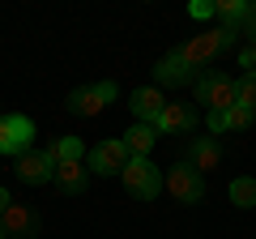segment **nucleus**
Returning a JSON list of instances; mask_svg holds the SVG:
<instances>
[{
	"instance_id": "1",
	"label": "nucleus",
	"mask_w": 256,
	"mask_h": 239,
	"mask_svg": "<svg viewBox=\"0 0 256 239\" xmlns=\"http://www.w3.org/2000/svg\"><path fill=\"white\" fill-rule=\"evenodd\" d=\"M162 188H166L180 205H201V201H205V175L196 171L188 158H184V162H175V166H166Z\"/></svg>"
},
{
	"instance_id": "2",
	"label": "nucleus",
	"mask_w": 256,
	"mask_h": 239,
	"mask_svg": "<svg viewBox=\"0 0 256 239\" xmlns=\"http://www.w3.org/2000/svg\"><path fill=\"white\" fill-rule=\"evenodd\" d=\"M239 34H230V30L214 26V30H201V34H192L188 43H180V56L188 60L192 68L196 64H210V60H218L222 52H230V43H235Z\"/></svg>"
},
{
	"instance_id": "3",
	"label": "nucleus",
	"mask_w": 256,
	"mask_h": 239,
	"mask_svg": "<svg viewBox=\"0 0 256 239\" xmlns=\"http://www.w3.org/2000/svg\"><path fill=\"white\" fill-rule=\"evenodd\" d=\"M120 180H124L128 196H137V201H154V196L162 192V171H158L150 158H128V166L120 171Z\"/></svg>"
},
{
	"instance_id": "4",
	"label": "nucleus",
	"mask_w": 256,
	"mask_h": 239,
	"mask_svg": "<svg viewBox=\"0 0 256 239\" xmlns=\"http://www.w3.org/2000/svg\"><path fill=\"white\" fill-rule=\"evenodd\" d=\"M196 102H205V111H230L235 107V82L218 68L196 77Z\"/></svg>"
},
{
	"instance_id": "5",
	"label": "nucleus",
	"mask_w": 256,
	"mask_h": 239,
	"mask_svg": "<svg viewBox=\"0 0 256 239\" xmlns=\"http://www.w3.org/2000/svg\"><path fill=\"white\" fill-rule=\"evenodd\" d=\"M86 166H90L94 175H120V171L128 166V146H124V137L98 141V146L86 154Z\"/></svg>"
},
{
	"instance_id": "6",
	"label": "nucleus",
	"mask_w": 256,
	"mask_h": 239,
	"mask_svg": "<svg viewBox=\"0 0 256 239\" xmlns=\"http://www.w3.org/2000/svg\"><path fill=\"white\" fill-rule=\"evenodd\" d=\"M120 94L116 82H94V86H77L73 94H68V111L73 116H98L102 107H107L111 98Z\"/></svg>"
},
{
	"instance_id": "7",
	"label": "nucleus",
	"mask_w": 256,
	"mask_h": 239,
	"mask_svg": "<svg viewBox=\"0 0 256 239\" xmlns=\"http://www.w3.org/2000/svg\"><path fill=\"white\" fill-rule=\"evenodd\" d=\"M30 141H34V124L26 116H4L0 120V154L22 158V154H30Z\"/></svg>"
},
{
	"instance_id": "8",
	"label": "nucleus",
	"mask_w": 256,
	"mask_h": 239,
	"mask_svg": "<svg viewBox=\"0 0 256 239\" xmlns=\"http://www.w3.org/2000/svg\"><path fill=\"white\" fill-rule=\"evenodd\" d=\"M154 77H158V90H162V86L180 90V86H192V82H196V68H192L188 60L180 56V47H175V52H166L162 60L154 64Z\"/></svg>"
},
{
	"instance_id": "9",
	"label": "nucleus",
	"mask_w": 256,
	"mask_h": 239,
	"mask_svg": "<svg viewBox=\"0 0 256 239\" xmlns=\"http://www.w3.org/2000/svg\"><path fill=\"white\" fill-rule=\"evenodd\" d=\"M196 128V111L188 102H166L162 116L154 120V132L158 137H180V132H192Z\"/></svg>"
},
{
	"instance_id": "10",
	"label": "nucleus",
	"mask_w": 256,
	"mask_h": 239,
	"mask_svg": "<svg viewBox=\"0 0 256 239\" xmlns=\"http://www.w3.org/2000/svg\"><path fill=\"white\" fill-rule=\"evenodd\" d=\"M52 184L60 188V192H68V196H82V192H86V184H90V166H86V158H68V162H56Z\"/></svg>"
},
{
	"instance_id": "11",
	"label": "nucleus",
	"mask_w": 256,
	"mask_h": 239,
	"mask_svg": "<svg viewBox=\"0 0 256 239\" xmlns=\"http://www.w3.org/2000/svg\"><path fill=\"white\" fill-rule=\"evenodd\" d=\"M0 222H4V239H34L38 235V214L18 205V201L0 214Z\"/></svg>"
},
{
	"instance_id": "12",
	"label": "nucleus",
	"mask_w": 256,
	"mask_h": 239,
	"mask_svg": "<svg viewBox=\"0 0 256 239\" xmlns=\"http://www.w3.org/2000/svg\"><path fill=\"white\" fill-rule=\"evenodd\" d=\"M128 107H132V116H137V124H154V120L162 116L166 98H162V90H158V86H141V90L128 94Z\"/></svg>"
},
{
	"instance_id": "13",
	"label": "nucleus",
	"mask_w": 256,
	"mask_h": 239,
	"mask_svg": "<svg viewBox=\"0 0 256 239\" xmlns=\"http://www.w3.org/2000/svg\"><path fill=\"white\" fill-rule=\"evenodd\" d=\"M13 175H18L22 184H52V175H56V166H52V158L47 154H22L18 162H13Z\"/></svg>"
},
{
	"instance_id": "14",
	"label": "nucleus",
	"mask_w": 256,
	"mask_h": 239,
	"mask_svg": "<svg viewBox=\"0 0 256 239\" xmlns=\"http://www.w3.org/2000/svg\"><path fill=\"white\" fill-rule=\"evenodd\" d=\"M188 162L196 166L201 175L214 171V166L222 162V146H218V137H196V141L188 146Z\"/></svg>"
},
{
	"instance_id": "15",
	"label": "nucleus",
	"mask_w": 256,
	"mask_h": 239,
	"mask_svg": "<svg viewBox=\"0 0 256 239\" xmlns=\"http://www.w3.org/2000/svg\"><path fill=\"white\" fill-rule=\"evenodd\" d=\"M214 18L222 22V30H230V34H244L248 0H214Z\"/></svg>"
},
{
	"instance_id": "16",
	"label": "nucleus",
	"mask_w": 256,
	"mask_h": 239,
	"mask_svg": "<svg viewBox=\"0 0 256 239\" xmlns=\"http://www.w3.org/2000/svg\"><path fill=\"white\" fill-rule=\"evenodd\" d=\"M154 141H158L154 124H132V128H128V137H124V146H128V158H150Z\"/></svg>"
},
{
	"instance_id": "17",
	"label": "nucleus",
	"mask_w": 256,
	"mask_h": 239,
	"mask_svg": "<svg viewBox=\"0 0 256 239\" xmlns=\"http://www.w3.org/2000/svg\"><path fill=\"white\" fill-rule=\"evenodd\" d=\"M43 154L52 158V166H56V162H68V158H86V146L77 137H60V141H52Z\"/></svg>"
},
{
	"instance_id": "18",
	"label": "nucleus",
	"mask_w": 256,
	"mask_h": 239,
	"mask_svg": "<svg viewBox=\"0 0 256 239\" xmlns=\"http://www.w3.org/2000/svg\"><path fill=\"white\" fill-rule=\"evenodd\" d=\"M230 205H239V210H256V180H252V175L230 180Z\"/></svg>"
},
{
	"instance_id": "19",
	"label": "nucleus",
	"mask_w": 256,
	"mask_h": 239,
	"mask_svg": "<svg viewBox=\"0 0 256 239\" xmlns=\"http://www.w3.org/2000/svg\"><path fill=\"white\" fill-rule=\"evenodd\" d=\"M235 102L248 107V111H256V73H244L235 82Z\"/></svg>"
},
{
	"instance_id": "20",
	"label": "nucleus",
	"mask_w": 256,
	"mask_h": 239,
	"mask_svg": "<svg viewBox=\"0 0 256 239\" xmlns=\"http://www.w3.org/2000/svg\"><path fill=\"white\" fill-rule=\"evenodd\" d=\"M188 18H196V22L214 18V0H192V4H188Z\"/></svg>"
},
{
	"instance_id": "21",
	"label": "nucleus",
	"mask_w": 256,
	"mask_h": 239,
	"mask_svg": "<svg viewBox=\"0 0 256 239\" xmlns=\"http://www.w3.org/2000/svg\"><path fill=\"white\" fill-rule=\"evenodd\" d=\"M239 64H244L248 73H256V43H248L244 52H239Z\"/></svg>"
},
{
	"instance_id": "22",
	"label": "nucleus",
	"mask_w": 256,
	"mask_h": 239,
	"mask_svg": "<svg viewBox=\"0 0 256 239\" xmlns=\"http://www.w3.org/2000/svg\"><path fill=\"white\" fill-rule=\"evenodd\" d=\"M244 34L256 43V4H248V18H244Z\"/></svg>"
},
{
	"instance_id": "23",
	"label": "nucleus",
	"mask_w": 256,
	"mask_h": 239,
	"mask_svg": "<svg viewBox=\"0 0 256 239\" xmlns=\"http://www.w3.org/2000/svg\"><path fill=\"white\" fill-rule=\"evenodd\" d=\"M9 205H13V196H9V188H4V184H0V214H4V210H9Z\"/></svg>"
},
{
	"instance_id": "24",
	"label": "nucleus",
	"mask_w": 256,
	"mask_h": 239,
	"mask_svg": "<svg viewBox=\"0 0 256 239\" xmlns=\"http://www.w3.org/2000/svg\"><path fill=\"white\" fill-rule=\"evenodd\" d=\"M0 239H4V222H0Z\"/></svg>"
},
{
	"instance_id": "25",
	"label": "nucleus",
	"mask_w": 256,
	"mask_h": 239,
	"mask_svg": "<svg viewBox=\"0 0 256 239\" xmlns=\"http://www.w3.org/2000/svg\"><path fill=\"white\" fill-rule=\"evenodd\" d=\"M0 120H4V111H0Z\"/></svg>"
}]
</instances>
